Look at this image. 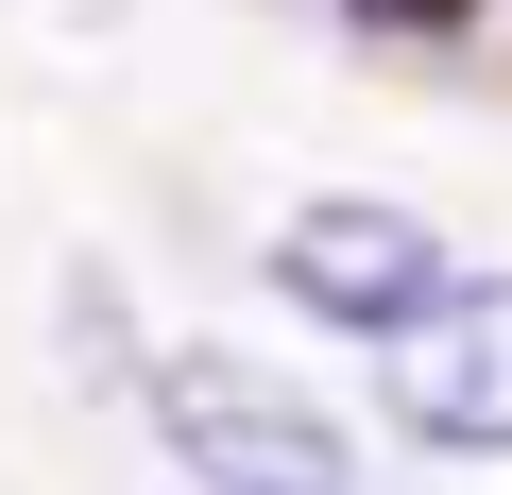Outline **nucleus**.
<instances>
[{"mask_svg": "<svg viewBox=\"0 0 512 495\" xmlns=\"http://www.w3.org/2000/svg\"><path fill=\"white\" fill-rule=\"evenodd\" d=\"M137 393H154V444L188 495H359V427L239 342H171Z\"/></svg>", "mask_w": 512, "mask_h": 495, "instance_id": "nucleus-1", "label": "nucleus"}, {"mask_svg": "<svg viewBox=\"0 0 512 495\" xmlns=\"http://www.w3.org/2000/svg\"><path fill=\"white\" fill-rule=\"evenodd\" d=\"M444 291H461V257H444L410 205H376V188H325V205L274 222V308H308V325H342V342H393V325H427Z\"/></svg>", "mask_w": 512, "mask_h": 495, "instance_id": "nucleus-2", "label": "nucleus"}, {"mask_svg": "<svg viewBox=\"0 0 512 495\" xmlns=\"http://www.w3.org/2000/svg\"><path fill=\"white\" fill-rule=\"evenodd\" d=\"M376 410L427 461H512V274H461L427 325L376 342Z\"/></svg>", "mask_w": 512, "mask_h": 495, "instance_id": "nucleus-3", "label": "nucleus"}, {"mask_svg": "<svg viewBox=\"0 0 512 495\" xmlns=\"http://www.w3.org/2000/svg\"><path fill=\"white\" fill-rule=\"evenodd\" d=\"M359 18H393V35H444V18H461V0H359Z\"/></svg>", "mask_w": 512, "mask_h": 495, "instance_id": "nucleus-4", "label": "nucleus"}]
</instances>
